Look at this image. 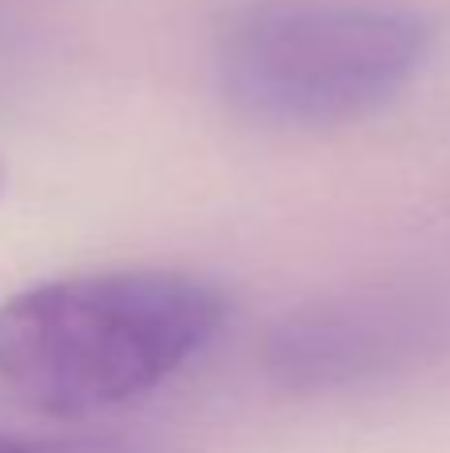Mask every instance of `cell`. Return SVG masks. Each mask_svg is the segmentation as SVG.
Returning <instances> with one entry per match:
<instances>
[{"label":"cell","instance_id":"3957f363","mask_svg":"<svg viewBox=\"0 0 450 453\" xmlns=\"http://www.w3.org/2000/svg\"><path fill=\"white\" fill-rule=\"evenodd\" d=\"M450 350V298L427 287H363L279 314L263 334L268 382L295 398L367 390Z\"/></svg>","mask_w":450,"mask_h":453},{"label":"cell","instance_id":"277c9868","mask_svg":"<svg viewBox=\"0 0 450 453\" xmlns=\"http://www.w3.org/2000/svg\"><path fill=\"white\" fill-rule=\"evenodd\" d=\"M0 453H167L140 434H4Z\"/></svg>","mask_w":450,"mask_h":453},{"label":"cell","instance_id":"6da1fadb","mask_svg":"<svg viewBox=\"0 0 450 453\" xmlns=\"http://www.w3.org/2000/svg\"><path fill=\"white\" fill-rule=\"evenodd\" d=\"M228 295L183 271L120 266L32 282L0 303V390L40 418L148 398L215 342Z\"/></svg>","mask_w":450,"mask_h":453},{"label":"cell","instance_id":"7a4b0ae2","mask_svg":"<svg viewBox=\"0 0 450 453\" xmlns=\"http://www.w3.org/2000/svg\"><path fill=\"white\" fill-rule=\"evenodd\" d=\"M431 52L419 12L383 0H252L220 24L212 76L239 119L331 132L383 111Z\"/></svg>","mask_w":450,"mask_h":453}]
</instances>
